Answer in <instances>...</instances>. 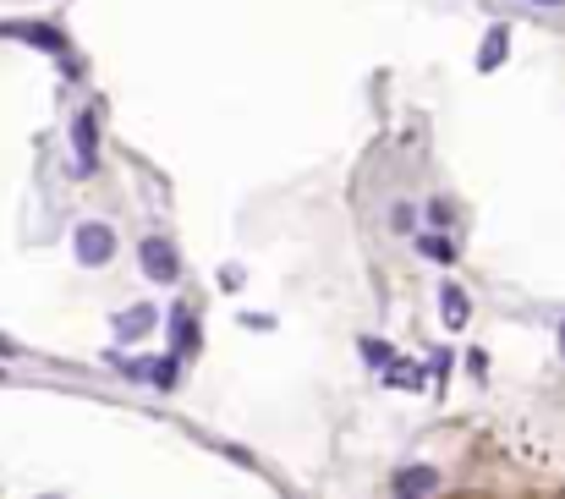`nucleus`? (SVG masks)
Masks as SVG:
<instances>
[{"instance_id": "f8f14e48", "label": "nucleus", "mask_w": 565, "mask_h": 499, "mask_svg": "<svg viewBox=\"0 0 565 499\" xmlns=\"http://www.w3.org/2000/svg\"><path fill=\"white\" fill-rule=\"evenodd\" d=\"M12 352H17V346H12V340H6V335H0V357H12Z\"/></svg>"}, {"instance_id": "1a4fd4ad", "label": "nucleus", "mask_w": 565, "mask_h": 499, "mask_svg": "<svg viewBox=\"0 0 565 499\" xmlns=\"http://www.w3.org/2000/svg\"><path fill=\"white\" fill-rule=\"evenodd\" d=\"M505 44H511V28H489V39H483V55H478V67L494 72L499 60H505Z\"/></svg>"}, {"instance_id": "39448f33", "label": "nucleus", "mask_w": 565, "mask_h": 499, "mask_svg": "<svg viewBox=\"0 0 565 499\" xmlns=\"http://www.w3.org/2000/svg\"><path fill=\"white\" fill-rule=\"evenodd\" d=\"M93 110H83L77 121H72V148H77V170L83 176H93V165H99V132H93Z\"/></svg>"}, {"instance_id": "ddd939ff", "label": "nucleus", "mask_w": 565, "mask_h": 499, "mask_svg": "<svg viewBox=\"0 0 565 499\" xmlns=\"http://www.w3.org/2000/svg\"><path fill=\"white\" fill-rule=\"evenodd\" d=\"M532 6H565V0H532Z\"/></svg>"}, {"instance_id": "423d86ee", "label": "nucleus", "mask_w": 565, "mask_h": 499, "mask_svg": "<svg viewBox=\"0 0 565 499\" xmlns=\"http://www.w3.org/2000/svg\"><path fill=\"white\" fill-rule=\"evenodd\" d=\"M434 488H439L434 466H401V472L390 478V494H401V499H418V494H434Z\"/></svg>"}, {"instance_id": "9d476101", "label": "nucleus", "mask_w": 565, "mask_h": 499, "mask_svg": "<svg viewBox=\"0 0 565 499\" xmlns=\"http://www.w3.org/2000/svg\"><path fill=\"white\" fill-rule=\"evenodd\" d=\"M423 253H428V258H439V264H450V258H456L445 236H423Z\"/></svg>"}, {"instance_id": "4468645a", "label": "nucleus", "mask_w": 565, "mask_h": 499, "mask_svg": "<svg viewBox=\"0 0 565 499\" xmlns=\"http://www.w3.org/2000/svg\"><path fill=\"white\" fill-rule=\"evenodd\" d=\"M560 352H565V324H560Z\"/></svg>"}, {"instance_id": "20e7f679", "label": "nucleus", "mask_w": 565, "mask_h": 499, "mask_svg": "<svg viewBox=\"0 0 565 499\" xmlns=\"http://www.w3.org/2000/svg\"><path fill=\"white\" fill-rule=\"evenodd\" d=\"M171 357H198V319H193V302H176V307H171Z\"/></svg>"}, {"instance_id": "0eeeda50", "label": "nucleus", "mask_w": 565, "mask_h": 499, "mask_svg": "<svg viewBox=\"0 0 565 499\" xmlns=\"http://www.w3.org/2000/svg\"><path fill=\"white\" fill-rule=\"evenodd\" d=\"M154 324H160L154 307H127V313H115V340H138V335H148Z\"/></svg>"}, {"instance_id": "f03ea898", "label": "nucleus", "mask_w": 565, "mask_h": 499, "mask_svg": "<svg viewBox=\"0 0 565 499\" xmlns=\"http://www.w3.org/2000/svg\"><path fill=\"white\" fill-rule=\"evenodd\" d=\"M72 247H77V264H83V269H99V264L115 258V231H110L105 220H83L77 236H72Z\"/></svg>"}, {"instance_id": "f257e3e1", "label": "nucleus", "mask_w": 565, "mask_h": 499, "mask_svg": "<svg viewBox=\"0 0 565 499\" xmlns=\"http://www.w3.org/2000/svg\"><path fill=\"white\" fill-rule=\"evenodd\" d=\"M0 39H22V44H34V50H44V55H55V60L72 55L67 34L50 28V22H0ZM67 67H72V60H67Z\"/></svg>"}, {"instance_id": "7ed1b4c3", "label": "nucleus", "mask_w": 565, "mask_h": 499, "mask_svg": "<svg viewBox=\"0 0 565 499\" xmlns=\"http://www.w3.org/2000/svg\"><path fill=\"white\" fill-rule=\"evenodd\" d=\"M138 258H143V274L154 280V286H176V280H181V264H176V247H171V242H160V236H148Z\"/></svg>"}, {"instance_id": "9b49d317", "label": "nucleus", "mask_w": 565, "mask_h": 499, "mask_svg": "<svg viewBox=\"0 0 565 499\" xmlns=\"http://www.w3.org/2000/svg\"><path fill=\"white\" fill-rule=\"evenodd\" d=\"M362 357L373 368H390V346H385V340H362Z\"/></svg>"}, {"instance_id": "6e6552de", "label": "nucleus", "mask_w": 565, "mask_h": 499, "mask_svg": "<svg viewBox=\"0 0 565 499\" xmlns=\"http://www.w3.org/2000/svg\"><path fill=\"white\" fill-rule=\"evenodd\" d=\"M439 307H445V324H450V329H461L466 313H473V302H466L461 286H445V291H439Z\"/></svg>"}]
</instances>
